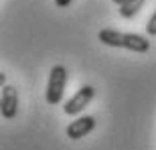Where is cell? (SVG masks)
<instances>
[{
    "label": "cell",
    "instance_id": "cell-1",
    "mask_svg": "<svg viewBox=\"0 0 156 150\" xmlns=\"http://www.w3.org/2000/svg\"><path fill=\"white\" fill-rule=\"evenodd\" d=\"M98 39L108 47H118V49H128L132 53H148L150 51V41L136 33H120L114 29H101L98 33Z\"/></svg>",
    "mask_w": 156,
    "mask_h": 150
},
{
    "label": "cell",
    "instance_id": "cell-2",
    "mask_svg": "<svg viewBox=\"0 0 156 150\" xmlns=\"http://www.w3.org/2000/svg\"><path fill=\"white\" fill-rule=\"evenodd\" d=\"M69 81V73L63 65H55L49 73V81H47V93L45 99L47 104L51 105H59L63 102V93H65V85Z\"/></svg>",
    "mask_w": 156,
    "mask_h": 150
},
{
    "label": "cell",
    "instance_id": "cell-3",
    "mask_svg": "<svg viewBox=\"0 0 156 150\" xmlns=\"http://www.w3.org/2000/svg\"><path fill=\"white\" fill-rule=\"evenodd\" d=\"M93 98H95V89L91 85H81L75 95L67 99V104L63 105V112L67 116H79L87 105L91 104Z\"/></svg>",
    "mask_w": 156,
    "mask_h": 150
},
{
    "label": "cell",
    "instance_id": "cell-4",
    "mask_svg": "<svg viewBox=\"0 0 156 150\" xmlns=\"http://www.w3.org/2000/svg\"><path fill=\"white\" fill-rule=\"evenodd\" d=\"M2 118L4 120H14L18 114V91L16 87L12 85H4L2 87Z\"/></svg>",
    "mask_w": 156,
    "mask_h": 150
},
{
    "label": "cell",
    "instance_id": "cell-5",
    "mask_svg": "<svg viewBox=\"0 0 156 150\" xmlns=\"http://www.w3.org/2000/svg\"><path fill=\"white\" fill-rule=\"evenodd\" d=\"M93 128H95V118L93 116H79L77 120H73L67 126V138L79 140L83 136H87L89 132H93Z\"/></svg>",
    "mask_w": 156,
    "mask_h": 150
},
{
    "label": "cell",
    "instance_id": "cell-6",
    "mask_svg": "<svg viewBox=\"0 0 156 150\" xmlns=\"http://www.w3.org/2000/svg\"><path fill=\"white\" fill-rule=\"evenodd\" d=\"M146 0H126L124 4H120V16L122 18H134L140 12V8L144 6Z\"/></svg>",
    "mask_w": 156,
    "mask_h": 150
},
{
    "label": "cell",
    "instance_id": "cell-7",
    "mask_svg": "<svg viewBox=\"0 0 156 150\" xmlns=\"http://www.w3.org/2000/svg\"><path fill=\"white\" fill-rule=\"evenodd\" d=\"M146 33L150 37H156V10L150 18H148V23H146Z\"/></svg>",
    "mask_w": 156,
    "mask_h": 150
},
{
    "label": "cell",
    "instance_id": "cell-8",
    "mask_svg": "<svg viewBox=\"0 0 156 150\" xmlns=\"http://www.w3.org/2000/svg\"><path fill=\"white\" fill-rule=\"evenodd\" d=\"M71 2H73V0H55V4H57L59 8H67Z\"/></svg>",
    "mask_w": 156,
    "mask_h": 150
},
{
    "label": "cell",
    "instance_id": "cell-9",
    "mask_svg": "<svg viewBox=\"0 0 156 150\" xmlns=\"http://www.w3.org/2000/svg\"><path fill=\"white\" fill-rule=\"evenodd\" d=\"M4 85H6V75L0 73V87H4Z\"/></svg>",
    "mask_w": 156,
    "mask_h": 150
},
{
    "label": "cell",
    "instance_id": "cell-10",
    "mask_svg": "<svg viewBox=\"0 0 156 150\" xmlns=\"http://www.w3.org/2000/svg\"><path fill=\"white\" fill-rule=\"evenodd\" d=\"M114 2H116V4L120 6V4H124V2H126V0H114Z\"/></svg>",
    "mask_w": 156,
    "mask_h": 150
}]
</instances>
